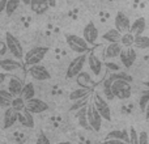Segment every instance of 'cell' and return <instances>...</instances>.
<instances>
[{"label":"cell","instance_id":"6da1fadb","mask_svg":"<svg viewBox=\"0 0 149 144\" xmlns=\"http://www.w3.org/2000/svg\"><path fill=\"white\" fill-rule=\"evenodd\" d=\"M65 42L68 47L77 54H86L90 49V45L85 41L84 37H80L77 34H65Z\"/></svg>","mask_w":149,"mask_h":144},{"label":"cell","instance_id":"d590c367","mask_svg":"<svg viewBox=\"0 0 149 144\" xmlns=\"http://www.w3.org/2000/svg\"><path fill=\"white\" fill-rule=\"evenodd\" d=\"M130 144H139V134L135 127H130Z\"/></svg>","mask_w":149,"mask_h":144},{"label":"cell","instance_id":"d6a6232c","mask_svg":"<svg viewBox=\"0 0 149 144\" xmlns=\"http://www.w3.org/2000/svg\"><path fill=\"white\" fill-rule=\"evenodd\" d=\"M21 0H8V4H7V9H5V13L8 16H12L13 13L17 10L18 5H20Z\"/></svg>","mask_w":149,"mask_h":144},{"label":"cell","instance_id":"7402d4cb","mask_svg":"<svg viewBox=\"0 0 149 144\" xmlns=\"http://www.w3.org/2000/svg\"><path fill=\"white\" fill-rule=\"evenodd\" d=\"M76 119L79 121L80 127H82V129H88V130H92V129H90L89 121H88V108H86V106L76 111Z\"/></svg>","mask_w":149,"mask_h":144},{"label":"cell","instance_id":"ee69618b","mask_svg":"<svg viewBox=\"0 0 149 144\" xmlns=\"http://www.w3.org/2000/svg\"><path fill=\"white\" fill-rule=\"evenodd\" d=\"M145 118H147V119H149V103H148L147 109H145Z\"/></svg>","mask_w":149,"mask_h":144},{"label":"cell","instance_id":"d6986e66","mask_svg":"<svg viewBox=\"0 0 149 144\" xmlns=\"http://www.w3.org/2000/svg\"><path fill=\"white\" fill-rule=\"evenodd\" d=\"M122 51H123V46H122L120 42L109 43L105 50V58L106 59H114L116 57H120Z\"/></svg>","mask_w":149,"mask_h":144},{"label":"cell","instance_id":"9a60e30c","mask_svg":"<svg viewBox=\"0 0 149 144\" xmlns=\"http://www.w3.org/2000/svg\"><path fill=\"white\" fill-rule=\"evenodd\" d=\"M51 5V0H30V7L31 12H34L36 15H42L45 13Z\"/></svg>","mask_w":149,"mask_h":144},{"label":"cell","instance_id":"7c38bea8","mask_svg":"<svg viewBox=\"0 0 149 144\" xmlns=\"http://www.w3.org/2000/svg\"><path fill=\"white\" fill-rule=\"evenodd\" d=\"M114 24H115V29H118L122 34L128 33L131 30V25L132 22L130 21V18L124 15L123 12H118L115 15V20H114Z\"/></svg>","mask_w":149,"mask_h":144},{"label":"cell","instance_id":"30bf717a","mask_svg":"<svg viewBox=\"0 0 149 144\" xmlns=\"http://www.w3.org/2000/svg\"><path fill=\"white\" fill-rule=\"evenodd\" d=\"M26 109H28L31 114H42L49 110V105H47L43 100H39V98L34 97V98H31V100L26 101Z\"/></svg>","mask_w":149,"mask_h":144},{"label":"cell","instance_id":"cb8c5ba5","mask_svg":"<svg viewBox=\"0 0 149 144\" xmlns=\"http://www.w3.org/2000/svg\"><path fill=\"white\" fill-rule=\"evenodd\" d=\"M122 36H123V34H122L118 29L114 28V29H110V30L106 31L102 36V38H103V41L109 42V43H115V42H120Z\"/></svg>","mask_w":149,"mask_h":144},{"label":"cell","instance_id":"836d02e7","mask_svg":"<svg viewBox=\"0 0 149 144\" xmlns=\"http://www.w3.org/2000/svg\"><path fill=\"white\" fill-rule=\"evenodd\" d=\"M109 76L111 77L113 81H115V80H127V81H130V82L132 81V77L130 76V75L124 73V72H111Z\"/></svg>","mask_w":149,"mask_h":144},{"label":"cell","instance_id":"7bdbcfd3","mask_svg":"<svg viewBox=\"0 0 149 144\" xmlns=\"http://www.w3.org/2000/svg\"><path fill=\"white\" fill-rule=\"evenodd\" d=\"M5 81V72H1V73H0V82H4Z\"/></svg>","mask_w":149,"mask_h":144},{"label":"cell","instance_id":"8992f818","mask_svg":"<svg viewBox=\"0 0 149 144\" xmlns=\"http://www.w3.org/2000/svg\"><path fill=\"white\" fill-rule=\"evenodd\" d=\"M93 105L95 106V109L98 110V113L102 115V118L105 121H111V110L105 97H102L100 93H95L94 97H93Z\"/></svg>","mask_w":149,"mask_h":144},{"label":"cell","instance_id":"277c9868","mask_svg":"<svg viewBox=\"0 0 149 144\" xmlns=\"http://www.w3.org/2000/svg\"><path fill=\"white\" fill-rule=\"evenodd\" d=\"M5 42H7L8 45V50H9V52L15 57V59H18L21 60L24 57V49H22V45H21V42L18 41L17 37H15L10 31H7L5 33Z\"/></svg>","mask_w":149,"mask_h":144},{"label":"cell","instance_id":"f1b7e54d","mask_svg":"<svg viewBox=\"0 0 149 144\" xmlns=\"http://www.w3.org/2000/svg\"><path fill=\"white\" fill-rule=\"evenodd\" d=\"M134 47L135 49H139V50L149 49V37H147V36H137L136 38H135Z\"/></svg>","mask_w":149,"mask_h":144},{"label":"cell","instance_id":"9c48e42d","mask_svg":"<svg viewBox=\"0 0 149 144\" xmlns=\"http://www.w3.org/2000/svg\"><path fill=\"white\" fill-rule=\"evenodd\" d=\"M82 37H84V39L90 45V46H93V45L97 42L98 29H97V26L94 25L93 21H89V22L84 26V29H82Z\"/></svg>","mask_w":149,"mask_h":144},{"label":"cell","instance_id":"44dd1931","mask_svg":"<svg viewBox=\"0 0 149 144\" xmlns=\"http://www.w3.org/2000/svg\"><path fill=\"white\" fill-rule=\"evenodd\" d=\"M145 29H147V22H145V18L144 17H139V18H136V20L132 22L131 30H130V31H131L135 37H137V36H143V33L145 31Z\"/></svg>","mask_w":149,"mask_h":144},{"label":"cell","instance_id":"4dcf8cb0","mask_svg":"<svg viewBox=\"0 0 149 144\" xmlns=\"http://www.w3.org/2000/svg\"><path fill=\"white\" fill-rule=\"evenodd\" d=\"M135 38H136V37H135L131 31L124 33L123 36H122V39H120L122 46H123L124 49H127V47H132L135 45Z\"/></svg>","mask_w":149,"mask_h":144},{"label":"cell","instance_id":"bcb514c9","mask_svg":"<svg viewBox=\"0 0 149 144\" xmlns=\"http://www.w3.org/2000/svg\"><path fill=\"white\" fill-rule=\"evenodd\" d=\"M145 85H147V87L149 88V82H145Z\"/></svg>","mask_w":149,"mask_h":144},{"label":"cell","instance_id":"3957f363","mask_svg":"<svg viewBox=\"0 0 149 144\" xmlns=\"http://www.w3.org/2000/svg\"><path fill=\"white\" fill-rule=\"evenodd\" d=\"M85 63H88V57L85 54H79L76 58H73V60L70 63L67 68V73L65 76L68 79H73V77H77L82 71H84V66Z\"/></svg>","mask_w":149,"mask_h":144},{"label":"cell","instance_id":"ba28073f","mask_svg":"<svg viewBox=\"0 0 149 144\" xmlns=\"http://www.w3.org/2000/svg\"><path fill=\"white\" fill-rule=\"evenodd\" d=\"M29 75L37 81H46V80L51 79V73L42 64H36L29 67Z\"/></svg>","mask_w":149,"mask_h":144},{"label":"cell","instance_id":"484cf974","mask_svg":"<svg viewBox=\"0 0 149 144\" xmlns=\"http://www.w3.org/2000/svg\"><path fill=\"white\" fill-rule=\"evenodd\" d=\"M13 98H15V96H13L8 89H1L0 90V105H1L3 109L10 108Z\"/></svg>","mask_w":149,"mask_h":144},{"label":"cell","instance_id":"e575fe53","mask_svg":"<svg viewBox=\"0 0 149 144\" xmlns=\"http://www.w3.org/2000/svg\"><path fill=\"white\" fill-rule=\"evenodd\" d=\"M86 105H88V97H86V98H84V100L76 101V102H74L73 105L70 108V111H77V110H80V109L85 108Z\"/></svg>","mask_w":149,"mask_h":144},{"label":"cell","instance_id":"1f68e13d","mask_svg":"<svg viewBox=\"0 0 149 144\" xmlns=\"http://www.w3.org/2000/svg\"><path fill=\"white\" fill-rule=\"evenodd\" d=\"M148 103H149V88L143 90L141 96H140V98H139V108L143 113H145V109H147Z\"/></svg>","mask_w":149,"mask_h":144},{"label":"cell","instance_id":"4316f807","mask_svg":"<svg viewBox=\"0 0 149 144\" xmlns=\"http://www.w3.org/2000/svg\"><path fill=\"white\" fill-rule=\"evenodd\" d=\"M89 92L90 89H86V88H79V89H74L70 93V100L76 102V101H80V100H84L89 96Z\"/></svg>","mask_w":149,"mask_h":144},{"label":"cell","instance_id":"ffe728a7","mask_svg":"<svg viewBox=\"0 0 149 144\" xmlns=\"http://www.w3.org/2000/svg\"><path fill=\"white\" fill-rule=\"evenodd\" d=\"M74 79H76V82H77V85H79L80 88H86V89H92L93 85H94V81L92 80L90 75L88 73V72H85V71H82L81 73H80L77 77H74Z\"/></svg>","mask_w":149,"mask_h":144},{"label":"cell","instance_id":"f546056e","mask_svg":"<svg viewBox=\"0 0 149 144\" xmlns=\"http://www.w3.org/2000/svg\"><path fill=\"white\" fill-rule=\"evenodd\" d=\"M10 108H13L16 111H17V113H20V111H22V110H25V109H26V101L24 100L21 96H17V97L13 98Z\"/></svg>","mask_w":149,"mask_h":144},{"label":"cell","instance_id":"4fadbf2b","mask_svg":"<svg viewBox=\"0 0 149 144\" xmlns=\"http://www.w3.org/2000/svg\"><path fill=\"white\" fill-rule=\"evenodd\" d=\"M16 123H18V113L13 108L5 109L4 114H3V129L8 130L15 126Z\"/></svg>","mask_w":149,"mask_h":144},{"label":"cell","instance_id":"5b68a950","mask_svg":"<svg viewBox=\"0 0 149 144\" xmlns=\"http://www.w3.org/2000/svg\"><path fill=\"white\" fill-rule=\"evenodd\" d=\"M131 84L127 80H115L113 81V93L119 100H127L131 97Z\"/></svg>","mask_w":149,"mask_h":144},{"label":"cell","instance_id":"d4e9b609","mask_svg":"<svg viewBox=\"0 0 149 144\" xmlns=\"http://www.w3.org/2000/svg\"><path fill=\"white\" fill-rule=\"evenodd\" d=\"M102 92L103 94H105V98L109 101L114 100L115 98V96H114L113 93V80H111L110 76H107L105 80H103L102 82Z\"/></svg>","mask_w":149,"mask_h":144},{"label":"cell","instance_id":"52a82bcc","mask_svg":"<svg viewBox=\"0 0 149 144\" xmlns=\"http://www.w3.org/2000/svg\"><path fill=\"white\" fill-rule=\"evenodd\" d=\"M88 121H89L92 131H94V132L101 131L103 118H102V115L98 113V110L95 109V106L93 105V103H90V105L88 106Z\"/></svg>","mask_w":149,"mask_h":144},{"label":"cell","instance_id":"7a4b0ae2","mask_svg":"<svg viewBox=\"0 0 149 144\" xmlns=\"http://www.w3.org/2000/svg\"><path fill=\"white\" fill-rule=\"evenodd\" d=\"M49 52V47L46 46H37L30 49L28 52L25 54V64L31 67L36 64H41V62L45 59L46 54Z\"/></svg>","mask_w":149,"mask_h":144},{"label":"cell","instance_id":"b9f144b4","mask_svg":"<svg viewBox=\"0 0 149 144\" xmlns=\"http://www.w3.org/2000/svg\"><path fill=\"white\" fill-rule=\"evenodd\" d=\"M7 4H8V0H0V12H5Z\"/></svg>","mask_w":149,"mask_h":144},{"label":"cell","instance_id":"603a6c76","mask_svg":"<svg viewBox=\"0 0 149 144\" xmlns=\"http://www.w3.org/2000/svg\"><path fill=\"white\" fill-rule=\"evenodd\" d=\"M107 139L123 140L130 144V130H113L107 134Z\"/></svg>","mask_w":149,"mask_h":144},{"label":"cell","instance_id":"2e32d148","mask_svg":"<svg viewBox=\"0 0 149 144\" xmlns=\"http://www.w3.org/2000/svg\"><path fill=\"white\" fill-rule=\"evenodd\" d=\"M24 82L21 79L16 76H10L9 80H8V90L12 93L15 97L17 96H21V92H22V88H24Z\"/></svg>","mask_w":149,"mask_h":144},{"label":"cell","instance_id":"e0dca14e","mask_svg":"<svg viewBox=\"0 0 149 144\" xmlns=\"http://www.w3.org/2000/svg\"><path fill=\"white\" fill-rule=\"evenodd\" d=\"M0 68L3 72H13L22 68L21 62H18V59H1L0 60Z\"/></svg>","mask_w":149,"mask_h":144},{"label":"cell","instance_id":"60d3db41","mask_svg":"<svg viewBox=\"0 0 149 144\" xmlns=\"http://www.w3.org/2000/svg\"><path fill=\"white\" fill-rule=\"evenodd\" d=\"M105 66L109 68L111 72H119V66H116V64H114V63H109V62H106L105 63Z\"/></svg>","mask_w":149,"mask_h":144},{"label":"cell","instance_id":"74e56055","mask_svg":"<svg viewBox=\"0 0 149 144\" xmlns=\"http://www.w3.org/2000/svg\"><path fill=\"white\" fill-rule=\"evenodd\" d=\"M36 144H51V143H50V139L46 136V135H45V134H41L38 138H37Z\"/></svg>","mask_w":149,"mask_h":144},{"label":"cell","instance_id":"5bb4252c","mask_svg":"<svg viewBox=\"0 0 149 144\" xmlns=\"http://www.w3.org/2000/svg\"><path fill=\"white\" fill-rule=\"evenodd\" d=\"M88 66H89V70L92 72L94 76H100L101 72H102V68H103V63L100 58L97 57L94 51L89 52L88 55Z\"/></svg>","mask_w":149,"mask_h":144},{"label":"cell","instance_id":"83f0119b","mask_svg":"<svg viewBox=\"0 0 149 144\" xmlns=\"http://www.w3.org/2000/svg\"><path fill=\"white\" fill-rule=\"evenodd\" d=\"M21 97L25 101H29L36 97V88H34L33 82H26V84L24 85L22 92H21Z\"/></svg>","mask_w":149,"mask_h":144},{"label":"cell","instance_id":"f35d334b","mask_svg":"<svg viewBox=\"0 0 149 144\" xmlns=\"http://www.w3.org/2000/svg\"><path fill=\"white\" fill-rule=\"evenodd\" d=\"M102 144H128V143L123 142V140H118V139H105Z\"/></svg>","mask_w":149,"mask_h":144},{"label":"cell","instance_id":"8fae6325","mask_svg":"<svg viewBox=\"0 0 149 144\" xmlns=\"http://www.w3.org/2000/svg\"><path fill=\"white\" fill-rule=\"evenodd\" d=\"M120 62L126 68H131L134 66V63L136 62V58H137V52L135 47H127V49H123L120 54Z\"/></svg>","mask_w":149,"mask_h":144},{"label":"cell","instance_id":"ac0fdd59","mask_svg":"<svg viewBox=\"0 0 149 144\" xmlns=\"http://www.w3.org/2000/svg\"><path fill=\"white\" fill-rule=\"evenodd\" d=\"M34 114H31L28 109L18 113V123L26 129H33L34 127Z\"/></svg>","mask_w":149,"mask_h":144},{"label":"cell","instance_id":"ab89813d","mask_svg":"<svg viewBox=\"0 0 149 144\" xmlns=\"http://www.w3.org/2000/svg\"><path fill=\"white\" fill-rule=\"evenodd\" d=\"M7 51H9V50H8L7 42H5V41H1V42H0V55H1V57H4Z\"/></svg>","mask_w":149,"mask_h":144},{"label":"cell","instance_id":"f6af8a7d","mask_svg":"<svg viewBox=\"0 0 149 144\" xmlns=\"http://www.w3.org/2000/svg\"><path fill=\"white\" fill-rule=\"evenodd\" d=\"M56 144H71V142H59V143H56Z\"/></svg>","mask_w":149,"mask_h":144},{"label":"cell","instance_id":"8d00e7d4","mask_svg":"<svg viewBox=\"0 0 149 144\" xmlns=\"http://www.w3.org/2000/svg\"><path fill=\"white\" fill-rule=\"evenodd\" d=\"M139 144H149V136L148 132L141 131L139 134Z\"/></svg>","mask_w":149,"mask_h":144}]
</instances>
